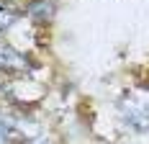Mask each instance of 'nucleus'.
Masks as SVG:
<instances>
[{
    "mask_svg": "<svg viewBox=\"0 0 149 144\" xmlns=\"http://www.w3.org/2000/svg\"><path fill=\"white\" fill-rule=\"evenodd\" d=\"M118 113L121 121L131 131H139V134L149 131V103L136 101V98H123L118 103Z\"/></svg>",
    "mask_w": 149,
    "mask_h": 144,
    "instance_id": "f257e3e1",
    "label": "nucleus"
},
{
    "mask_svg": "<svg viewBox=\"0 0 149 144\" xmlns=\"http://www.w3.org/2000/svg\"><path fill=\"white\" fill-rule=\"evenodd\" d=\"M13 136H15V124L10 118L0 116V144H13Z\"/></svg>",
    "mask_w": 149,
    "mask_h": 144,
    "instance_id": "f03ea898",
    "label": "nucleus"
},
{
    "mask_svg": "<svg viewBox=\"0 0 149 144\" xmlns=\"http://www.w3.org/2000/svg\"><path fill=\"white\" fill-rule=\"evenodd\" d=\"M52 3L49 0H39V3H33L31 5V15L33 18H41V21H46V18H52Z\"/></svg>",
    "mask_w": 149,
    "mask_h": 144,
    "instance_id": "7ed1b4c3",
    "label": "nucleus"
},
{
    "mask_svg": "<svg viewBox=\"0 0 149 144\" xmlns=\"http://www.w3.org/2000/svg\"><path fill=\"white\" fill-rule=\"evenodd\" d=\"M15 23V10H10L8 5H0V31L10 29Z\"/></svg>",
    "mask_w": 149,
    "mask_h": 144,
    "instance_id": "20e7f679",
    "label": "nucleus"
},
{
    "mask_svg": "<svg viewBox=\"0 0 149 144\" xmlns=\"http://www.w3.org/2000/svg\"><path fill=\"white\" fill-rule=\"evenodd\" d=\"M29 144H52V142H49L46 136H33V139H31Z\"/></svg>",
    "mask_w": 149,
    "mask_h": 144,
    "instance_id": "39448f33",
    "label": "nucleus"
}]
</instances>
